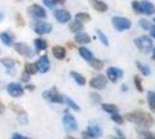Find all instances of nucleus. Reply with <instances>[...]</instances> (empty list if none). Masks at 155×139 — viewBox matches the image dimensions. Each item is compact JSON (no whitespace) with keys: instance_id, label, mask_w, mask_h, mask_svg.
Instances as JSON below:
<instances>
[{"instance_id":"obj_18","label":"nucleus","mask_w":155,"mask_h":139,"mask_svg":"<svg viewBox=\"0 0 155 139\" xmlns=\"http://www.w3.org/2000/svg\"><path fill=\"white\" fill-rule=\"evenodd\" d=\"M74 41H75V43H78V44H88V43H91V37L88 34L81 33V31H80V33H78L77 35H75Z\"/></svg>"},{"instance_id":"obj_6","label":"nucleus","mask_w":155,"mask_h":139,"mask_svg":"<svg viewBox=\"0 0 155 139\" xmlns=\"http://www.w3.org/2000/svg\"><path fill=\"white\" fill-rule=\"evenodd\" d=\"M43 98L48 101H50L52 103H64V96H61L56 89V87H53L50 91H46L43 93Z\"/></svg>"},{"instance_id":"obj_22","label":"nucleus","mask_w":155,"mask_h":139,"mask_svg":"<svg viewBox=\"0 0 155 139\" xmlns=\"http://www.w3.org/2000/svg\"><path fill=\"white\" fill-rule=\"evenodd\" d=\"M70 74H71V77L74 79V81L77 82L79 86H84V85H86V78H84L82 74H80V73H78V72H74V71H72Z\"/></svg>"},{"instance_id":"obj_4","label":"nucleus","mask_w":155,"mask_h":139,"mask_svg":"<svg viewBox=\"0 0 155 139\" xmlns=\"http://www.w3.org/2000/svg\"><path fill=\"white\" fill-rule=\"evenodd\" d=\"M112 26L115 29H117L118 31H124V30H129L132 27V23L129 19L126 18H122V16H114L111 19Z\"/></svg>"},{"instance_id":"obj_3","label":"nucleus","mask_w":155,"mask_h":139,"mask_svg":"<svg viewBox=\"0 0 155 139\" xmlns=\"http://www.w3.org/2000/svg\"><path fill=\"white\" fill-rule=\"evenodd\" d=\"M134 44L143 53H148L152 51V48H153V42L152 38L148 36H139L134 40Z\"/></svg>"},{"instance_id":"obj_11","label":"nucleus","mask_w":155,"mask_h":139,"mask_svg":"<svg viewBox=\"0 0 155 139\" xmlns=\"http://www.w3.org/2000/svg\"><path fill=\"white\" fill-rule=\"evenodd\" d=\"M53 15H54V19L58 21L59 23H67V22H70L72 19L71 13H70L67 9H64V8H61V9H56Z\"/></svg>"},{"instance_id":"obj_19","label":"nucleus","mask_w":155,"mask_h":139,"mask_svg":"<svg viewBox=\"0 0 155 139\" xmlns=\"http://www.w3.org/2000/svg\"><path fill=\"white\" fill-rule=\"evenodd\" d=\"M0 40L6 46H13L14 45V37L9 33H1L0 34Z\"/></svg>"},{"instance_id":"obj_53","label":"nucleus","mask_w":155,"mask_h":139,"mask_svg":"<svg viewBox=\"0 0 155 139\" xmlns=\"http://www.w3.org/2000/svg\"><path fill=\"white\" fill-rule=\"evenodd\" d=\"M109 139H117V138H115V137H110Z\"/></svg>"},{"instance_id":"obj_12","label":"nucleus","mask_w":155,"mask_h":139,"mask_svg":"<svg viewBox=\"0 0 155 139\" xmlns=\"http://www.w3.org/2000/svg\"><path fill=\"white\" fill-rule=\"evenodd\" d=\"M7 92H8V94H9L11 96H13V98H20V96L23 95L25 89H23V87L21 86L20 84H18V82H11V84L7 86Z\"/></svg>"},{"instance_id":"obj_7","label":"nucleus","mask_w":155,"mask_h":139,"mask_svg":"<svg viewBox=\"0 0 155 139\" xmlns=\"http://www.w3.org/2000/svg\"><path fill=\"white\" fill-rule=\"evenodd\" d=\"M32 28H34V31L38 35L50 34L52 31V25L49 22H44V21H36Z\"/></svg>"},{"instance_id":"obj_24","label":"nucleus","mask_w":155,"mask_h":139,"mask_svg":"<svg viewBox=\"0 0 155 139\" xmlns=\"http://www.w3.org/2000/svg\"><path fill=\"white\" fill-rule=\"evenodd\" d=\"M101 107H102V110H104L105 113H109V114L118 113V107L116 104H112V103H102Z\"/></svg>"},{"instance_id":"obj_48","label":"nucleus","mask_w":155,"mask_h":139,"mask_svg":"<svg viewBox=\"0 0 155 139\" xmlns=\"http://www.w3.org/2000/svg\"><path fill=\"white\" fill-rule=\"evenodd\" d=\"M67 46H68V48H74V44H72V43H70V42H67Z\"/></svg>"},{"instance_id":"obj_13","label":"nucleus","mask_w":155,"mask_h":139,"mask_svg":"<svg viewBox=\"0 0 155 139\" xmlns=\"http://www.w3.org/2000/svg\"><path fill=\"white\" fill-rule=\"evenodd\" d=\"M123 74H124L123 71H122L120 68H118V67L111 66L107 70V78H108L111 82H117L119 78L123 77Z\"/></svg>"},{"instance_id":"obj_1","label":"nucleus","mask_w":155,"mask_h":139,"mask_svg":"<svg viewBox=\"0 0 155 139\" xmlns=\"http://www.w3.org/2000/svg\"><path fill=\"white\" fill-rule=\"evenodd\" d=\"M125 119L139 125L140 127H146V129L154 124L153 116L143 110H134V111L127 113L125 115Z\"/></svg>"},{"instance_id":"obj_43","label":"nucleus","mask_w":155,"mask_h":139,"mask_svg":"<svg viewBox=\"0 0 155 139\" xmlns=\"http://www.w3.org/2000/svg\"><path fill=\"white\" fill-rule=\"evenodd\" d=\"M12 139H28V138L25 137V136H22V134H20V133H14L13 136H12Z\"/></svg>"},{"instance_id":"obj_41","label":"nucleus","mask_w":155,"mask_h":139,"mask_svg":"<svg viewBox=\"0 0 155 139\" xmlns=\"http://www.w3.org/2000/svg\"><path fill=\"white\" fill-rule=\"evenodd\" d=\"M82 139H97L96 137H94V136H91V133L89 132H87V131H84L82 132Z\"/></svg>"},{"instance_id":"obj_5","label":"nucleus","mask_w":155,"mask_h":139,"mask_svg":"<svg viewBox=\"0 0 155 139\" xmlns=\"http://www.w3.org/2000/svg\"><path fill=\"white\" fill-rule=\"evenodd\" d=\"M27 13L29 14L31 18L36 19V20H41V19H45L46 18V11L42 6H39L37 4H34L30 7L27 8Z\"/></svg>"},{"instance_id":"obj_42","label":"nucleus","mask_w":155,"mask_h":139,"mask_svg":"<svg viewBox=\"0 0 155 139\" xmlns=\"http://www.w3.org/2000/svg\"><path fill=\"white\" fill-rule=\"evenodd\" d=\"M29 77H30V75H29L28 73L23 72V74H22V77H21V80H22V81H25V82H29V79H30Z\"/></svg>"},{"instance_id":"obj_17","label":"nucleus","mask_w":155,"mask_h":139,"mask_svg":"<svg viewBox=\"0 0 155 139\" xmlns=\"http://www.w3.org/2000/svg\"><path fill=\"white\" fill-rule=\"evenodd\" d=\"M52 55L54 56V58L59 60L64 59L66 57V49L61 45H54L52 48Z\"/></svg>"},{"instance_id":"obj_40","label":"nucleus","mask_w":155,"mask_h":139,"mask_svg":"<svg viewBox=\"0 0 155 139\" xmlns=\"http://www.w3.org/2000/svg\"><path fill=\"white\" fill-rule=\"evenodd\" d=\"M134 85H136L138 92H140V93L143 92V88H142V84H141V79H140V77H139V75H136V77H134Z\"/></svg>"},{"instance_id":"obj_9","label":"nucleus","mask_w":155,"mask_h":139,"mask_svg":"<svg viewBox=\"0 0 155 139\" xmlns=\"http://www.w3.org/2000/svg\"><path fill=\"white\" fill-rule=\"evenodd\" d=\"M14 49H15V51L21 55V56H25V57H29V58H31L32 56H34V52H32L31 48L26 44V43H22V42H18V43H15L14 44Z\"/></svg>"},{"instance_id":"obj_38","label":"nucleus","mask_w":155,"mask_h":139,"mask_svg":"<svg viewBox=\"0 0 155 139\" xmlns=\"http://www.w3.org/2000/svg\"><path fill=\"white\" fill-rule=\"evenodd\" d=\"M139 139H155V136L148 131H139Z\"/></svg>"},{"instance_id":"obj_50","label":"nucleus","mask_w":155,"mask_h":139,"mask_svg":"<svg viewBox=\"0 0 155 139\" xmlns=\"http://www.w3.org/2000/svg\"><path fill=\"white\" fill-rule=\"evenodd\" d=\"M152 58H153V59L155 60V48L153 49V57H152Z\"/></svg>"},{"instance_id":"obj_52","label":"nucleus","mask_w":155,"mask_h":139,"mask_svg":"<svg viewBox=\"0 0 155 139\" xmlns=\"http://www.w3.org/2000/svg\"><path fill=\"white\" fill-rule=\"evenodd\" d=\"M66 139H77V138H74V137H72V136H67Z\"/></svg>"},{"instance_id":"obj_49","label":"nucleus","mask_w":155,"mask_h":139,"mask_svg":"<svg viewBox=\"0 0 155 139\" xmlns=\"http://www.w3.org/2000/svg\"><path fill=\"white\" fill-rule=\"evenodd\" d=\"M2 19H4V14H2L1 12H0V22L2 21Z\"/></svg>"},{"instance_id":"obj_46","label":"nucleus","mask_w":155,"mask_h":139,"mask_svg":"<svg viewBox=\"0 0 155 139\" xmlns=\"http://www.w3.org/2000/svg\"><path fill=\"white\" fill-rule=\"evenodd\" d=\"M149 30H150V36L155 38V26H152V28Z\"/></svg>"},{"instance_id":"obj_51","label":"nucleus","mask_w":155,"mask_h":139,"mask_svg":"<svg viewBox=\"0 0 155 139\" xmlns=\"http://www.w3.org/2000/svg\"><path fill=\"white\" fill-rule=\"evenodd\" d=\"M122 89H123V91H126V89H127V86L123 85V86H122Z\"/></svg>"},{"instance_id":"obj_10","label":"nucleus","mask_w":155,"mask_h":139,"mask_svg":"<svg viewBox=\"0 0 155 139\" xmlns=\"http://www.w3.org/2000/svg\"><path fill=\"white\" fill-rule=\"evenodd\" d=\"M89 85H91V88H95V89H103L108 85V78L103 74H100L97 77H94L91 80Z\"/></svg>"},{"instance_id":"obj_30","label":"nucleus","mask_w":155,"mask_h":139,"mask_svg":"<svg viewBox=\"0 0 155 139\" xmlns=\"http://www.w3.org/2000/svg\"><path fill=\"white\" fill-rule=\"evenodd\" d=\"M1 64L6 68H8V70H12L15 66V60L12 59V58H2L1 59Z\"/></svg>"},{"instance_id":"obj_32","label":"nucleus","mask_w":155,"mask_h":139,"mask_svg":"<svg viewBox=\"0 0 155 139\" xmlns=\"http://www.w3.org/2000/svg\"><path fill=\"white\" fill-rule=\"evenodd\" d=\"M137 66H138V68L140 70V72L142 73V75H149L150 74V68H149L147 65H142L141 63H139V61H137Z\"/></svg>"},{"instance_id":"obj_16","label":"nucleus","mask_w":155,"mask_h":139,"mask_svg":"<svg viewBox=\"0 0 155 139\" xmlns=\"http://www.w3.org/2000/svg\"><path fill=\"white\" fill-rule=\"evenodd\" d=\"M87 132H89L91 136H94V137H96V138H100V137H102V134H103V130H102V127L96 124V123H91L88 127H87Z\"/></svg>"},{"instance_id":"obj_14","label":"nucleus","mask_w":155,"mask_h":139,"mask_svg":"<svg viewBox=\"0 0 155 139\" xmlns=\"http://www.w3.org/2000/svg\"><path fill=\"white\" fill-rule=\"evenodd\" d=\"M36 65H37V68H38L39 72L46 73L50 70V60H49V57L46 55H43L38 59V61L36 63Z\"/></svg>"},{"instance_id":"obj_2","label":"nucleus","mask_w":155,"mask_h":139,"mask_svg":"<svg viewBox=\"0 0 155 139\" xmlns=\"http://www.w3.org/2000/svg\"><path fill=\"white\" fill-rule=\"evenodd\" d=\"M132 8L137 14H145V15H152L155 13V6L147 0L142 1H132Z\"/></svg>"},{"instance_id":"obj_44","label":"nucleus","mask_w":155,"mask_h":139,"mask_svg":"<svg viewBox=\"0 0 155 139\" xmlns=\"http://www.w3.org/2000/svg\"><path fill=\"white\" fill-rule=\"evenodd\" d=\"M115 131H116V133L118 134V138H119V139H126V138H125V136L123 134V132H122L119 129H116Z\"/></svg>"},{"instance_id":"obj_27","label":"nucleus","mask_w":155,"mask_h":139,"mask_svg":"<svg viewBox=\"0 0 155 139\" xmlns=\"http://www.w3.org/2000/svg\"><path fill=\"white\" fill-rule=\"evenodd\" d=\"M34 44L36 46V49L38 50V51H43V50H45L46 48H48V43H46L45 40H43V38H36V40H34ZM37 51V52H38Z\"/></svg>"},{"instance_id":"obj_23","label":"nucleus","mask_w":155,"mask_h":139,"mask_svg":"<svg viewBox=\"0 0 155 139\" xmlns=\"http://www.w3.org/2000/svg\"><path fill=\"white\" fill-rule=\"evenodd\" d=\"M25 72L28 73L29 75H34L38 72V68H37V65L36 63H26L25 65Z\"/></svg>"},{"instance_id":"obj_33","label":"nucleus","mask_w":155,"mask_h":139,"mask_svg":"<svg viewBox=\"0 0 155 139\" xmlns=\"http://www.w3.org/2000/svg\"><path fill=\"white\" fill-rule=\"evenodd\" d=\"M96 34H97V36H98V38H100V41L102 42V44H104L105 46L109 45V41H108V37L104 35L103 31H102L101 29H96Z\"/></svg>"},{"instance_id":"obj_36","label":"nucleus","mask_w":155,"mask_h":139,"mask_svg":"<svg viewBox=\"0 0 155 139\" xmlns=\"http://www.w3.org/2000/svg\"><path fill=\"white\" fill-rule=\"evenodd\" d=\"M15 22H16V26L18 27H25L26 26V21L23 19V16L20 13L15 14Z\"/></svg>"},{"instance_id":"obj_25","label":"nucleus","mask_w":155,"mask_h":139,"mask_svg":"<svg viewBox=\"0 0 155 139\" xmlns=\"http://www.w3.org/2000/svg\"><path fill=\"white\" fill-rule=\"evenodd\" d=\"M147 102H148V106H149V109L155 113V92H152V91H149L147 93Z\"/></svg>"},{"instance_id":"obj_45","label":"nucleus","mask_w":155,"mask_h":139,"mask_svg":"<svg viewBox=\"0 0 155 139\" xmlns=\"http://www.w3.org/2000/svg\"><path fill=\"white\" fill-rule=\"evenodd\" d=\"M4 113H5V106H4V103L0 101V115Z\"/></svg>"},{"instance_id":"obj_39","label":"nucleus","mask_w":155,"mask_h":139,"mask_svg":"<svg viewBox=\"0 0 155 139\" xmlns=\"http://www.w3.org/2000/svg\"><path fill=\"white\" fill-rule=\"evenodd\" d=\"M139 23H140V27H141L142 29H145V30H149L152 28V23L148 20H146V19H141V20L139 21Z\"/></svg>"},{"instance_id":"obj_28","label":"nucleus","mask_w":155,"mask_h":139,"mask_svg":"<svg viewBox=\"0 0 155 139\" xmlns=\"http://www.w3.org/2000/svg\"><path fill=\"white\" fill-rule=\"evenodd\" d=\"M75 20L81 21L82 23L84 22H89L91 20V16L88 13H84V12H79L75 14Z\"/></svg>"},{"instance_id":"obj_35","label":"nucleus","mask_w":155,"mask_h":139,"mask_svg":"<svg viewBox=\"0 0 155 139\" xmlns=\"http://www.w3.org/2000/svg\"><path fill=\"white\" fill-rule=\"evenodd\" d=\"M9 107H11V109L13 110L14 113L18 114V116H20V115H26V114H27L26 111H25V110L21 108V107L16 106L15 103H11V104H9Z\"/></svg>"},{"instance_id":"obj_47","label":"nucleus","mask_w":155,"mask_h":139,"mask_svg":"<svg viewBox=\"0 0 155 139\" xmlns=\"http://www.w3.org/2000/svg\"><path fill=\"white\" fill-rule=\"evenodd\" d=\"M26 88L29 89V91H34V89H35V86H34V85H27Z\"/></svg>"},{"instance_id":"obj_29","label":"nucleus","mask_w":155,"mask_h":139,"mask_svg":"<svg viewBox=\"0 0 155 139\" xmlns=\"http://www.w3.org/2000/svg\"><path fill=\"white\" fill-rule=\"evenodd\" d=\"M91 63V67L94 68V70H97V71H100V70H102L104 66V63L103 60L101 59H97V58H93V59L89 61Z\"/></svg>"},{"instance_id":"obj_20","label":"nucleus","mask_w":155,"mask_h":139,"mask_svg":"<svg viewBox=\"0 0 155 139\" xmlns=\"http://www.w3.org/2000/svg\"><path fill=\"white\" fill-rule=\"evenodd\" d=\"M68 28H70V30H71L72 33H80V31H82L84 30V23L81 22V21L79 20H75V21H72V22H70V26H68Z\"/></svg>"},{"instance_id":"obj_15","label":"nucleus","mask_w":155,"mask_h":139,"mask_svg":"<svg viewBox=\"0 0 155 139\" xmlns=\"http://www.w3.org/2000/svg\"><path fill=\"white\" fill-rule=\"evenodd\" d=\"M89 4L91 5V7L100 13H104L108 11V5L102 1V0H89Z\"/></svg>"},{"instance_id":"obj_21","label":"nucleus","mask_w":155,"mask_h":139,"mask_svg":"<svg viewBox=\"0 0 155 139\" xmlns=\"http://www.w3.org/2000/svg\"><path fill=\"white\" fill-rule=\"evenodd\" d=\"M78 51L80 53V56L84 58V60H87V61H91L93 58H94V56H93V53L89 49H87V48H84V46H80L79 49H78Z\"/></svg>"},{"instance_id":"obj_31","label":"nucleus","mask_w":155,"mask_h":139,"mask_svg":"<svg viewBox=\"0 0 155 139\" xmlns=\"http://www.w3.org/2000/svg\"><path fill=\"white\" fill-rule=\"evenodd\" d=\"M64 101H66V103H67V106L70 107L71 109H73L74 111H80L81 109H80V107L78 106L77 103L73 101V100L71 99V98H68V96H65V99Z\"/></svg>"},{"instance_id":"obj_8","label":"nucleus","mask_w":155,"mask_h":139,"mask_svg":"<svg viewBox=\"0 0 155 139\" xmlns=\"http://www.w3.org/2000/svg\"><path fill=\"white\" fill-rule=\"evenodd\" d=\"M63 123H64V126L66 129L67 132H75L78 131L79 126H78V122L75 121V118L70 115V114H66L63 117Z\"/></svg>"},{"instance_id":"obj_54","label":"nucleus","mask_w":155,"mask_h":139,"mask_svg":"<svg viewBox=\"0 0 155 139\" xmlns=\"http://www.w3.org/2000/svg\"><path fill=\"white\" fill-rule=\"evenodd\" d=\"M154 22H155V18H154Z\"/></svg>"},{"instance_id":"obj_26","label":"nucleus","mask_w":155,"mask_h":139,"mask_svg":"<svg viewBox=\"0 0 155 139\" xmlns=\"http://www.w3.org/2000/svg\"><path fill=\"white\" fill-rule=\"evenodd\" d=\"M65 1H66V0H43V4H44L46 7L53 9L54 7L58 6V5H64Z\"/></svg>"},{"instance_id":"obj_37","label":"nucleus","mask_w":155,"mask_h":139,"mask_svg":"<svg viewBox=\"0 0 155 139\" xmlns=\"http://www.w3.org/2000/svg\"><path fill=\"white\" fill-rule=\"evenodd\" d=\"M111 119H112L115 123H117V124H123V123H124L123 116H120L118 113L111 114Z\"/></svg>"},{"instance_id":"obj_34","label":"nucleus","mask_w":155,"mask_h":139,"mask_svg":"<svg viewBox=\"0 0 155 139\" xmlns=\"http://www.w3.org/2000/svg\"><path fill=\"white\" fill-rule=\"evenodd\" d=\"M89 96H91V101L93 104H100L101 102H102V98H101V95L100 94H97V93H91L89 94Z\"/></svg>"}]
</instances>
